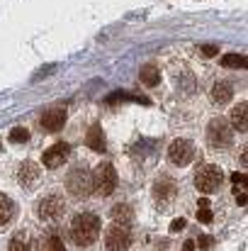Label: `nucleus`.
I'll use <instances>...</instances> for the list:
<instances>
[{"label":"nucleus","mask_w":248,"mask_h":251,"mask_svg":"<svg viewBox=\"0 0 248 251\" xmlns=\"http://www.w3.org/2000/svg\"><path fill=\"white\" fill-rule=\"evenodd\" d=\"M27 139H29V129H24V127H15L10 132V142H15V144H22Z\"/></svg>","instance_id":"nucleus-23"},{"label":"nucleus","mask_w":248,"mask_h":251,"mask_svg":"<svg viewBox=\"0 0 248 251\" xmlns=\"http://www.w3.org/2000/svg\"><path fill=\"white\" fill-rule=\"evenodd\" d=\"M197 220H200V222H204V225H209V222L214 220V215H212V207H209V200H207V198H202V200H200V205H197Z\"/></svg>","instance_id":"nucleus-20"},{"label":"nucleus","mask_w":248,"mask_h":251,"mask_svg":"<svg viewBox=\"0 0 248 251\" xmlns=\"http://www.w3.org/2000/svg\"><path fill=\"white\" fill-rule=\"evenodd\" d=\"M39 125H42V129H46V132H59V129H64V125H66V110H64V107H51V110H46V112L39 117Z\"/></svg>","instance_id":"nucleus-10"},{"label":"nucleus","mask_w":248,"mask_h":251,"mask_svg":"<svg viewBox=\"0 0 248 251\" xmlns=\"http://www.w3.org/2000/svg\"><path fill=\"white\" fill-rule=\"evenodd\" d=\"M231 95H234V85L226 83V81H219L212 88V102L214 105H226L231 100Z\"/></svg>","instance_id":"nucleus-13"},{"label":"nucleus","mask_w":248,"mask_h":251,"mask_svg":"<svg viewBox=\"0 0 248 251\" xmlns=\"http://www.w3.org/2000/svg\"><path fill=\"white\" fill-rule=\"evenodd\" d=\"M90 185H92V193L100 195V198L112 195L114 188H117V171H114V166L107 164V161L100 164V166L90 173Z\"/></svg>","instance_id":"nucleus-2"},{"label":"nucleus","mask_w":248,"mask_h":251,"mask_svg":"<svg viewBox=\"0 0 248 251\" xmlns=\"http://www.w3.org/2000/svg\"><path fill=\"white\" fill-rule=\"evenodd\" d=\"M195 247H197V244H195L192 239H187V242L182 244V251H195Z\"/></svg>","instance_id":"nucleus-28"},{"label":"nucleus","mask_w":248,"mask_h":251,"mask_svg":"<svg viewBox=\"0 0 248 251\" xmlns=\"http://www.w3.org/2000/svg\"><path fill=\"white\" fill-rule=\"evenodd\" d=\"M154 193H156V198L158 200H170L175 193H178V188H175V180H170V178H161V180H156V185H154Z\"/></svg>","instance_id":"nucleus-17"},{"label":"nucleus","mask_w":248,"mask_h":251,"mask_svg":"<svg viewBox=\"0 0 248 251\" xmlns=\"http://www.w3.org/2000/svg\"><path fill=\"white\" fill-rule=\"evenodd\" d=\"M207 142H209L214 149H226V147H231V142H234V129H231V125H229L226 120H222V117H214V120L207 125Z\"/></svg>","instance_id":"nucleus-5"},{"label":"nucleus","mask_w":248,"mask_h":251,"mask_svg":"<svg viewBox=\"0 0 248 251\" xmlns=\"http://www.w3.org/2000/svg\"><path fill=\"white\" fill-rule=\"evenodd\" d=\"M168 159L173 166H187L192 159H195V144L190 139H175L170 147H168Z\"/></svg>","instance_id":"nucleus-7"},{"label":"nucleus","mask_w":248,"mask_h":251,"mask_svg":"<svg viewBox=\"0 0 248 251\" xmlns=\"http://www.w3.org/2000/svg\"><path fill=\"white\" fill-rule=\"evenodd\" d=\"M139 78H141V83H144V85L154 88V85L161 83V71H158L154 64H146V66H141V71H139Z\"/></svg>","instance_id":"nucleus-19"},{"label":"nucleus","mask_w":248,"mask_h":251,"mask_svg":"<svg viewBox=\"0 0 248 251\" xmlns=\"http://www.w3.org/2000/svg\"><path fill=\"white\" fill-rule=\"evenodd\" d=\"M100 227H102V222H100L97 215H92V212L76 215L73 222H71V239H73V244L76 247H90V244H95L97 237H100Z\"/></svg>","instance_id":"nucleus-1"},{"label":"nucleus","mask_w":248,"mask_h":251,"mask_svg":"<svg viewBox=\"0 0 248 251\" xmlns=\"http://www.w3.org/2000/svg\"><path fill=\"white\" fill-rule=\"evenodd\" d=\"M248 102L246 100H241L234 110H231V115H229V120H231V125H234V129H239V132H246L248 129Z\"/></svg>","instance_id":"nucleus-12"},{"label":"nucleus","mask_w":248,"mask_h":251,"mask_svg":"<svg viewBox=\"0 0 248 251\" xmlns=\"http://www.w3.org/2000/svg\"><path fill=\"white\" fill-rule=\"evenodd\" d=\"M222 180H224V173H222V168L214 166V164H202L195 171V188L200 193H204V195L214 193L222 185Z\"/></svg>","instance_id":"nucleus-3"},{"label":"nucleus","mask_w":248,"mask_h":251,"mask_svg":"<svg viewBox=\"0 0 248 251\" xmlns=\"http://www.w3.org/2000/svg\"><path fill=\"white\" fill-rule=\"evenodd\" d=\"M85 147H90L92 151H105V134H102V129L97 127V125H92L90 127V132L85 134Z\"/></svg>","instance_id":"nucleus-16"},{"label":"nucleus","mask_w":248,"mask_h":251,"mask_svg":"<svg viewBox=\"0 0 248 251\" xmlns=\"http://www.w3.org/2000/svg\"><path fill=\"white\" fill-rule=\"evenodd\" d=\"M182 227H185V220H182V217H180V220H173V222H170V232H180Z\"/></svg>","instance_id":"nucleus-26"},{"label":"nucleus","mask_w":248,"mask_h":251,"mask_svg":"<svg viewBox=\"0 0 248 251\" xmlns=\"http://www.w3.org/2000/svg\"><path fill=\"white\" fill-rule=\"evenodd\" d=\"M15 212H17V207H15L12 198H7L5 193H0V227L7 225V222L15 217Z\"/></svg>","instance_id":"nucleus-18"},{"label":"nucleus","mask_w":248,"mask_h":251,"mask_svg":"<svg viewBox=\"0 0 248 251\" xmlns=\"http://www.w3.org/2000/svg\"><path fill=\"white\" fill-rule=\"evenodd\" d=\"M222 66H226V69H246V59L239 56V54H226V56H222Z\"/></svg>","instance_id":"nucleus-22"},{"label":"nucleus","mask_w":248,"mask_h":251,"mask_svg":"<svg viewBox=\"0 0 248 251\" xmlns=\"http://www.w3.org/2000/svg\"><path fill=\"white\" fill-rule=\"evenodd\" d=\"M231 180H234V185H236V188H239V185H241V188H246V173H234V176H231Z\"/></svg>","instance_id":"nucleus-24"},{"label":"nucleus","mask_w":248,"mask_h":251,"mask_svg":"<svg viewBox=\"0 0 248 251\" xmlns=\"http://www.w3.org/2000/svg\"><path fill=\"white\" fill-rule=\"evenodd\" d=\"M110 217L114 220V225H119V227H129L132 225V220H134V215H132V207L129 205H114L112 210H110Z\"/></svg>","instance_id":"nucleus-15"},{"label":"nucleus","mask_w":248,"mask_h":251,"mask_svg":"<svg viewBox=\"0 0 248 251\" xmlns=\"http://www.w3.org/2000/svg\"><path fill=\"white\" fill-rule=\"evenodd\" d=\"M7 251H37V242H34L27 232H17V234L10 239Z\"/></svg>","instance_id":"nucleus-14"},{"label":"nucleus","mask_w":248,"mask_h":251,"mask_svg":"<svg viewBox=\"0 0 248 251\" xmlns=\"http://www.w3.org/2000/svg\"><path fill=\"white\" fill-rule=\"evenodd\" d=\"M42 251H66L64 239H61L59 234H49V237L42 242Z\"/></svg>","instance_id":"nucleus-21"},{"label":"nucleus","mask_w":248,"mask_h":251,"mask_svg":"<svg viewBox=\"0 0 248 251\" xmlns=\"http://www.w3.org/2000/svg\"><path fill=\"white\" fill-rule=\"evenodd\" d=\"M195 244H200V249H209L212 247V237H200V242H195Z\"/></svg>","instance_id":"nucleus-27"},{"label":"nucleus","mask_w":248,"mask_h":251,"mask_svg":"<svg viewBox=\"0 0 248 251\" xmlns=\"http://www.w3.org/2000/svg\"><path fill=\"white\" fill-rule=\"evenodd\" d=\"M34 212H37V217H39L42 222H56V220L64 217V212H66V200H64L61 195H56V193L44 195V198L37 202Z\"/></svg>","instance_id":"nucleus-4"},{"label":"nucleus","mask_w":248,"mask_h":251,"mask_svg":"<svg viewBox=\"0 0 248 251\" xmlns=\"http://www.w3.org/2000/svg\"><path fill=\"white\" fill-rule=\"evenodd\" d=\"M202 54H204V56H217V54H219V49H217V47H212V44H207V47H202Z\"/></svg>","instance_id":"nucleus-25"},{"label":"nucleus","mask_w":248,"mask_h":251,"mask_svg":"<svg viewBox=\"0 0 248 251\" xmlns=\"http://www.w3.org/2000/svg\"><path fill=\"white\" fill-rule=\"evenodd\" d=\"M68 154H71V147L66 142H56L54 147H49L42 156V164L46 168H59L68 161Z\"/></svg>","instance_id":"nucleus-9"},{"label":"nucleus","mask_w":248,"mask_h":251,"mask_svg":"<svg viewBox=\"0 0 248 251\" xmlns=\"http://www.w3.org/2000/svg\"><path fill=\"white\" fill-rule=\"evenodd\" d=\"M129 247H132V232H129V227L112 225L105 232V249L107 251H127Z\"/></svg>","instance_id":"nucleus-8"},{"label":"nucleus","mask_w":248,"mask_h":251,"mask_svg":"<svg viewBox=\"0 0 248 251\" xmlns=\"http://www.w3.org/2000/svg\"><path fill=\"white\" fill-rule=\"evenodd\" d=\"M39 166L37 164H32V161H24L22 166H20V173H17V180H20V185L22 188H32L37 180H39Z\"/></svg>","instance_id":"nucleus-11"},{"label":"nucleus","mask_w":248,"mask_h":251,"mask_svg":"<svg viewBox=\"0 0 248 251\" xmlns=\"http://www.w3.org/2000/svg\"><path fill=\"white\" fill-rule=\"evenodd\" d=\"M66 190L76 198V200H83L92 193V185H90V173L85 166H76L71 168V173L66 176Z\"/></svg>","instance_id":"nucleus-6"}]
</instances>
